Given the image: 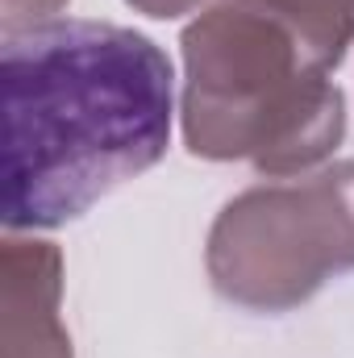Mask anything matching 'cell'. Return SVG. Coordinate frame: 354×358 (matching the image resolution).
Returning a JSON list of instances; mask_svg holds the SVG:
<instances>
[{"mask_svg": "<svg viewBox=\"0 0 354 358\" xmlns=\"http://www.w3.org/2000/svg\"><path fill=\"white\" fill-rule=\"evenodd\" d=\"M171 63L138 29L34 21L4 34V225L55 229L171 142Z\"/></svg>", "mask_w": 354, "mask_h": 358, "instance_id": "6da1fadb", "label": "cell"}, {"mask_svg": "<svg viewBox=\"0 0 354 358\" xmlns=\"http://www.w3.org/2000/svg\"><path fill=\"white\" fill-rule=\"evenodd\" d=\"M183 129L196 155H250L263 171H292L342 138V92L271 13L213 8L183 34Z\"/></svg>", "mask_w": 354, "mask_h": 358, "instance_id": "7a4b0ae2", "label": "cell"}, {"mask_svg": "<svg viewBox=\"0 0 354 358\" xmlns=\"http://www.w3.org/2000/svg\"><path fill=\"white\" fill-rule=\"evenodd\" d=\"M208 267L225 296L259 308L296 304L330 271L354 267V167L246 192L221 213Z\"/></svg>", "mask_w": 354, "mask_h": 358, "instance_id": "3957f363", "label": "cell"}, {"mask_svg": "<svg viewBox=\"0 0 354 358\" xmlns=\"http://www.w3.org/2000/svg\"><path fill=\"white\" fill-rule=\"evenodd\" d=\"M234 4L283 21L321 67L338 63L354 38V0H234Z\"/></svg>", "mask_w": 354, "mask_h": 358, "instance_id": "277c9868", "label": "cell"}]
</instances>
